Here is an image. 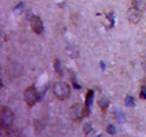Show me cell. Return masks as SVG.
<instances>
[{
  "instance_id": "cell-1",
  "label": "cell",
  "mask_w": 146,
  "mask_h": 137,
  "mask_svg": "<svg viewBox=\"0 0 146 137\" xmlns=\"http://www.w3.org/2000/svg\"><path fill=\"white\" fill-rule=\"evenodd\" d=\"M53 93L60 100H65L70 96V86L64 82H56L53 86Z\"/></svg>"
},
{
  "instance_id": "cell-2",
  "label": "cell",
  "mask_w": 146,
  "mask_h": 137,
  "mask_svg": "<svg viewBox=\"0 0 146 137\" xmlns=\"http://www.w3.org/2000/svg\"><path fill=\"white\" fill-rule=\"evenodd\" d=\"M70 116L74 121H80L83 117H86V110L84 107H82L80 103L72 104L70 109Z\"/></svg>"
},
{
  "instance_id": "cell-3",
  "label": "cell",
  "mask_w": 146,
  "mask_h": 137,
  "mask_svg": "<svg viewBox=\"0 0 146 137\" xmlns=\"http://www.w3.org/2000/svg\"><path fill=\"white\" fill-rule=\"evenodd\" d=\"M14 122V112L7 108V107H2L1 108V124L3 127H10Z\"/></svg>"
},
{
  "instance_id": "cell-4",
  "label": "cell",
  "mask_w": 146,
  "mask_h": 137,
  "mask_svg": "<svg viewBox=\"0 0 146 137\" xmlns=\"http://www.w3.org/2000/svg\"><path fill=\"white\" fill-rule=\"evenodd\" d=\"M24 99L29 107H33L37 101V92L34 86H29L24 91Z\"/></svg>"
},
{
  "instance_id": "cell-5",
  "label": "cell",
  "mask_w": 146,
  "mask_h": 137,
  "mask_svg": "<svg viewBox=\"0 0 146 137\" xmlns=\"http://www.w3.org/2000/svg\"><path fill=\"white\" fill-rule=\"evenodd\" d=\"M31 27L35 34H40L43 32V21L38 16H33L31 19Z\"/></svg>"
},
{
  "instance_id": "cell-6",
  "label": "cell",
  "mask_w": 146,
  "mask_h": 137,
  "mask_svg": "<svg viewBox=\"0 0 146 137\" xmlns=\"http://www.w3.org/2000/svg\"><path fill=\"white\" fill-rule=\"evenodd\" d=\"M127 17H128V20H129L130 23H133V24H137V23L141 20L142 13L135 10V9L131 7V8L127 11Z\"/></svg>"
},
{
  "instance_id": "cell-7",
  "label": "cell",
  "mask_w": 146,
  "mask_h": 137,
  "mask_svg": "<svg viewBox=\"0 0 146 137\" xmlns=\"http://www.w3.org/2000/svg\"><path fill=\"white\" fill-rule=\"evenodd\" d=\"M131 7L135 10L143 14L146 8V0H133L131 1Z\"/></svg>"
},
{
  "instance_id": "cell-8",
  "label": "cell",
  "mask_w": 146,
  "mask_h": 137,
  "mask_svg": "<svg viewBox=\"0 0 146 137\" xmlns=\"http://www.w3.org/2000/svg\"><path fill=\"white\" fill-rule=\"evenodd\" d=\"M93 97H94V92H93V90H89L88 92H87V94H86V107L87 108H91V104L93 102Z\"/></svg>"
},
{
  "instance_id": "cell-9",
  "label": "cell",
  "mask_w": 146,
  "mask_h": 137,
  "mask_svg": "<svg viewBox=\"0 0 146 137\" xmlns=\"http://www.w3.org/2000/svg\"><path fill=\"white\" fill-rule=\"evenodd\" d=\"M108 104H109V102H108V100L107 99H101L100 101H99V106H100V108H101V110L102 111H105L106 109H107V107H108Z\"/></svg>"
},
{
  "instance_id": "cell-10",
  "label": "cell",
  "mask_w": 146,
  "mask_h": 137,
  "mask_svg": "<svg viewBox=\"0 0 146 137\" xmlns=\"http://www.w3.org/2000/svg\"><path fill=\"white\" fill-rule=\"evenodd\" d=\"M125 103L127 107H133L135 104V101H134V98L131 96H127L126 99H125Z\"/></svg>"
},
{
  "instance_id": "cell-11",
  "label": "cell",
  "mask_w": 146,
  "mask_h": 137,
  "mask_svg": "<svg viewBox=\"0 0 146 137\" xmlns=\"http://www.w3.org/2000/svg\"><path fill=\"white\" fill-rule=\"evenodd\" d=\"M91 130H92V126H91V124H86L84 126H83V132H84V134L86 135H88V134H90L91 133Z\"/></svg>"
},
{
  "instance_id": "cell-12",
  "label": "cell",
  "mask_w": 146,
  "mask_h": 137,
  "mask_svg": "<svg viewBox=\"0 0 146 137\" xmlns=\"http://www.w3.org/2000/svg\"><path fill=\"white\" fill-rule=\"evenodd\" d=\"M54 70L56 73L61 72V63H60V60H57V59L54 61Z\"/></svg>"
},
{
  "instance_id": "cell-13",
  "label": "cell",
  "mask_w": 146,
  "mask_h": 137,
  "mask_svg": "<svg viewBox=\"0 0 146 137\" xmlns=\"http://www.w3.org/2000/svg\"><path fill=\"white\" fill-rule=\"evenodd\" d=\"M107 133L110 134V135L116 134V128L113 127V125H108V127H107Z\"/></svg>"
},
{
  "instance_id": "cell-14",
  "label": "cell",
  "mask_w": 146,
  "mask_h": 137,
  "mask_svg": "<svg viewBox=\"0 0 146 137\" xmlns=\"http://www.w3.org/2000/svg\"><path fill=\"white\" fill-rule=\"evenodd\" d=\"M139 96L142 99H146V86H142L141 88V92H139Z\"/></svg>"
},
{
  "instance_id": "cell-15",
  "label": "cell",
  "mask_w": 146,
  "mask_h": 137,
  "mask_svg": "<svg viewBox=\"0 0 146 137\" xmlns=\"http://www.w3.org/2000/svg\"><path fill=\"white\" fill-rule=\"evenodd\" d=\"M107 18L109 19L110 26H113V25H115V17H113V14H108V15H107Z\"/></svg>"
},
{
  "instance_id": "cell-16",
  "label": "cell",
  "mask_w": 146,
  "mask_h": 137,
  "mask_svg": "<svg viewBox=\"0 0 146 137\" xmlns=\"http://www.w3.org/2000/svg\"><path fill=\"white\" fill-rule=\"evenodd\" d=\"M100 67H101V68H102V70H105V67H106V65H105V63H104L102 61L100 62Z\"/></svg>"
}]
</instances>
